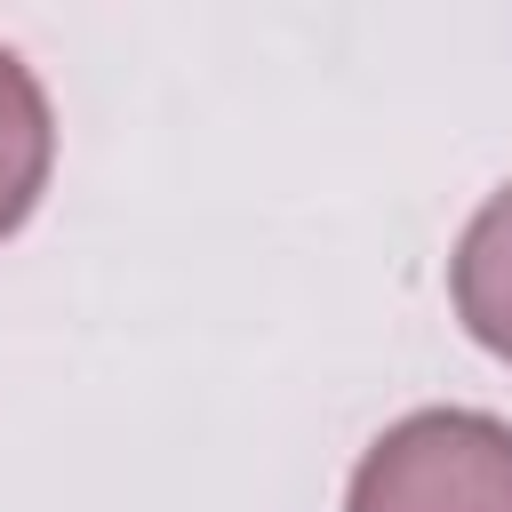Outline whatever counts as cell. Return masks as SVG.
Wrapping results in <instances>:
<instances>
[{"label":"cell","instance_id":"6da1fadb","mask_svg":"<svg viewBox=\"0 0 512 512\" xmlns=\"http://www.w3.org/2000/svg\"><path fill=\"white\" fill-rule=\"evenodd\" d=\"M344 512H512V424L488 408H416L384 424L352 464Z\"/></svg>","mask_w":512,"mask_h":512},{"label":"cell","instance_id":"7a4b0ae2","mask_svg":"<svg viewBox=\"0 0 512 512\" xmlns=\"http://www.w3.org/2000/svg\"><path fill=\"white\" fill-rule=\"evenodd\" d=\"M448 296H456V320L480 352L512 360V184L488 192L472 208V224L456 232V256H448Z\"/></svg>","mask_w":512,"mask_h":512},{"label":"cell","instance_id":"3957f363","mask_svg":"<svg viewBox=\"0 0 512 512\" xmlns=\"http://www.w3.org/2000/svg\"><path fill=\"white\" fill-rule=\"evenodd\" d=\"M56 168V120H48V88L32 80V64L16 48H0V240L24 232V216L40 208Z\"/></svg>","mask_w":512,"mask_h":512}]
</instances>
